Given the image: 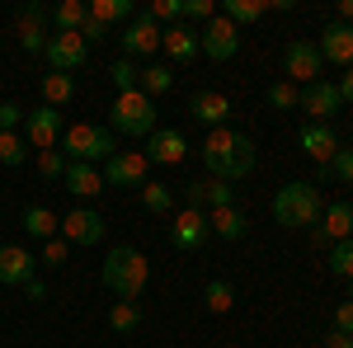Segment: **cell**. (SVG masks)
I'll return each mask as SVG.
<instances>
[{"instance_id":"cell-40","label":"cell","mask_w":353,"mask_h":348,"mask_svg":"<svg viewBox=\"0 0 353 348\" xmlns=\"http://www.w3.org/2000/svg\"><path fill=\"white\" fill-rule=\"evenodd\" d=\"M109 76H113V90L118 94H132L137 90V66H132V57H118L109 66Z\"/></svg>"},{"instance_id":"cell-33","label":"cell","mask_w":353,"mask_h":348,"mask_svg":"<svg viewBox=\"0 0 353 348\" xmlns=\"http://www.w3.org/2000/svg\"><path fill=\"white\" fill-rule=\"evenodd\" d=\"M264 0H226V10H221V19H231V24H254V19H264Z\"/></svg>"},{"instance_id":"cell-18","label":"cell","mask_w":353,"mask_h":348,"mask_svg":"<svg viewBox=\"0 0 353 348\" xmlns=\"http://www.w3.org/2000/svg\"><path fill=\"white\" fill-rule=\"evenodd\" d=\"M189 113L198 118V123H208V132H212V127H226V123H231L236 108H231V99H226L221 90H198V94L189 99Z\"/></svg>"},{"instance_id":"cell-25","label":"cell","mask_w":353,"mask_h":348,"mask_svg":"<svg viewBox=\"0 0 353 348\" xmlns=\"http://www.w3.org/2000/svg\"><path fill=\"white\" fill-rule=\"evenodd\" d=\"M208 226H212V236H217V240H245L250 216H245L241 207H217V212H208Z\"/></svg>"},{"instance_id":"cell-9","label":"cell","mask_w":353,"mask_h":348,"mask_svg":"<svg viewBox=\"0 0 353 348\" xmlns=\"http://www.w3.org/2000/svg\"><path fill=\"white\" fill-rule=\"evenodd\" d=\"M61 108H48L38 104L33 113H24V141L28 146H38V151H57L61 146Z\"/></svg>"},{"instance_id":"cell-5","label":"cell","mask_w":353,"mask_h":348,"mask_svg":"<svg viewBox=\"0 0 353 348\" xmlns=\"http://www.w3.org/2000/svg\"><path fill=\"white\" fill-rule=\"evenodd\" d=\"M113 132L151 136L156 132V99H146L141 90H132V94H113Z\"/></svg>"},{"instance_id":"cell-11","label":"cell","mask_w":353,"mask_h":348,"mask_svg":"<svg viewBox=\"0 0 353 348\" xmlns=\"http://www.w3.org/2000/svg\"><path fill=\"white\" fill-rule=\"evenodd\" d=\"M198 52H208L212 61H231V57L241 52V28L231 24V19H212V24L198 33Z\"/></svg>"},{"instance_id":"cell-1","label":"cell","mask_w":353,"mask_h":348,"mask_svg":"<svg viewBox=\"0 0 353 348\" xmlns=\"http://www.w3.org/2000/svg\"><path fill=\"white\" fill-rule=\"evenodd\" d=\"M203 165L212 170V179L236 184L254 170V141L245 132H231V127H212L203 136Z\"/></svg>"},{"instance_id":"cell-26","label":"cell","mask_w":353,"mask_h":348,"mask_svg":"<svg viewBox=\"0 0 353 348\" xmlns=\"http://www.w3.org/2000/svg\"><path fill=\"white\" fill-rule=\"evenodd\" d=\"M161 48L174 61H193L198 57V33H193L189 24H170V28H161Z\"/></svg>"},{"instance_id":"cell-21","label":"cell","mask_w":353,"mask_h":348,"mask_svg":"<svg viewBox=\"0 0 353 348\" xmlns=\"http://www.w3.org/2000/svg\"><path fill=\"white\" fill-rule=\"evenodd\" d=\"M184 207H198V212H203V207H212V212H217V207H236V188L221 184V179L189 184L184 188Z\"/></svg>"},{"instance_id":"cell-37","label":"cell","mask_w":353,"mask_h":348,"mask_svg":"<svg viewBox=\"0 0 353 348\" xmlns=\"http://www.w3.org/2000/svg\"><path fill=\"white\" fill-rule=\"evenodd\" d=\"M269 104L278 108V113H288V108H301V90L292 81H273L269 85Z\"/></svg>"},{"instance_id":"cell-51","label":"cell","mask_w":353,"mask_h":348,"mask_svg":"<svg viewBox=\"0 0 353 348\" xmlns=\"http://www.w3.org/2000/svg\"><path fill=\"white\" fill-rule=\"evenodd\" d=\"M344 287H349V301H353V278H349V283H344Z\"/></svg>"},{"instance_id":"cell-35","label":"cell","mask_w":353,"mask_h":348,"mask_svg":"<svg viewBox=\"0 0 353 348\" xmlns=\"http://www.w3.org/2000/svg\"><path fill=\"white\" fill-rule=\"evenodd\" d=\"M146 19L156 28H170V24H184V0H151Z\"/></svg>"},{"instance_id":"cell-41","label":"cell","mask_w":353,"mask_h":348,"mask_svg":"<svg viewBox=\"0 0 353 348\" xmlns=\"http://www.w3.org/2000/svg\"><path fill=\"white\" fill-rule=\"evenodd\" d=\"M66 156L61 151H38V174L48 179V184H61V174H66Z\"/></svg>"},{"instance_id":"cell-32","label":"cell","mask_w":353,"mask_h":348,"mask_svg":"<svg viewBox=\"0 0 353 348\" xmlns=\"http://www.w3.org/2000/svg\"><path fill=\"white\" fill-rule=\"evenodd\" d=\"M137 325H141V306H137V301H113L109 306V329L113 334H132Z\"/></svg>"},{"instance_id":"cell-43","label":"cell","mask_w":353,"mask_h":348,"mask_svg":"<svg viewBox=\"0 0 353 348\" xmlns=\"http://www.w3.org/2000/svg\"><path fill=\"white\" fill-rule=\"evenodd\" d=\"M66 254H71V245L61 240V236H57V240H43V264H66Z\"/></svg>"},{"instance_id":"cell-14","label":"cell","mask_w":353,"mask_h":348,"mask_svg":"<svg viewBox=\"0 0 353 348\" xmlns=\"http://www.w3.org/2000/svg\"><path fill=\"white\" fill-rule=\"evenodd\" d=\"M48 19H52V14H48L43 5H24V10H19V24H14V28H19V48H24L28 57L48 52V43H52Z\"/></svg>"},{"instance_id":"cell-46","label":"cell","mask_w":353,"mask_h":348,"mask_svg":"<svg viewBox=\"0 0 353 348\" xmlns=\"http://www.w3.org/2000/svg\"><path fill=\"white\" fill-rule=\"evenodd\" d=\"M81 38H85V43H99V38H109V28L99 24V19H85V24H81Z\"/></svg>"},{"instance_id":"cell-30","label":"cell","mask_w":353,"mask_h":348,"mask_svg":"<svg viewBox=\"0 0 353 348\" xmlns=\"http://www.w3.org/2000/svg\"><path fill=\"white\" fill-rule=\"evenodd\" d=\"M90 19H99L104 28L132 19V0H90Z\"/></svg>"},{"instance_id":"cell-13","label":"cell","mask_w":353,"mask_h":348,"mask_svg":"<svg viewBox=\"0 0 353 348\" xmlns=\"http://www.w3.org/2000/svg\"><path fill=\"white\" fill-rule=\"evenodd\" d=\"M48 66L61 71V76H71V71H81L85 57H90V43H85L81 33H52V43H48Z\"/></svg>"},{"instance_id":"cell-8","label":"cell","mask_w":353,"mask_h":348,"mask_svg":"<svg viewBox=\"0 0 353 348\" xmlns=\"http://www.w3.org/2000/svg\"><path fill=\"white\" fill-rule=\"evenodd\" d=\"M170 240H174V249H184V254L203 249V245L212 240L208 212H198V207H179V212H174V221H170Z\"/></svg>"},{"instance_id":"cell-6","label":"cell","mask_w":353,"mask_h":348,"mask_svg":"<svg viewBox=\"0 0 353 348\" xmlns=\"http://www.w3.org/2000/svg\"><path fill=\"white\" fill-rule=\"evenodd\" d=\"M283 71H288V81L297 85H316L321 81V71H325V57H321V48H316V43H288V48H283Z\"/></svg>"},{"instance_id":"cell-4","label":"cell","mask_w":353,"mask_h":348,"mask_svg":"<svg viewBox=\"0 0 353 348\" xmlns=\"http://www.w3.org/2000/svg\"><path fill=\"white\" fill-rule=\"evenodd\" d=\"M66 161H85V165H99L113 156V132L99 127V123H71L61 132V146H57Z\"/></svg>"},{"instance_id":"cell-7","label":"cell","mask_w":353,"mask_h":348,"mask_svg":"<svg viewBox=\"0 0 353 348\" xmlns=\"http://www.w3.org/2000/svg\"><path fill=\"white\" fill-rule=\"evenodd\" d=\"M99 174H104V188H141L151 174V161L141 151H113Z\"/></svg>"},{"instance_id":"cell-39","label":"cell","mask_w":353,"mask_h":348,"mask_svg":"<svg viewBox=\"0 0 353 348\" xmlns=\"http://www.w3.org/2000/svg\"><path fill=\"white\" fill-rule=\"evenodd\" d=\"M24 156H28V141L24 136H14V132H0V165H24Z\"/></svg>"},{"instance_id":"cell-2","label":"cell","mask_w":353,"mask_h":348,"mask_svg":"<svg viewBox=\"0 0 353 348\" xmlns=\"http://www.w3.org/2000/svg\"><path fill=\"white\" fill-rule=\"evenodd\" d=\"M99 283H104L118 301H141L146 283H151V264H146V254L132 249V245H113L104 268H99Z\"/></svg>"},{"instance_id":"cell-36","label":"cell","mask_w":353,"mask_h":348,"mask_svg":"<svg viewBox=\"0 0 353 348\" xmlns=\"http://www.w3.org/2000/svg\"><path fill=\"white\" fill-rule=\"evenodd\" d=\"M330 273H334L339 283H349V278H353V240L330 245Z\"/></svg>"},{"instance_id":"cell-17","label":"cell","mask_w":353,"mask_h":348,"mask_svg":"<svg viewBox=\"0 0 353 348\" xmlns=\"http://www.w3.org/2000/svg\"><path fill=\"white\" fill-rule=\"evenodd\" d=\"M118 43H123V52H128V57H151V52H161V28L151 24L146 14H132Z\"/></svg>"},{"instance_id":"cell-45","label":"cell","mask_w":353,"mask_h":348,"mask_svg":"<svg viewBox=\"0 0 353 348\" xmlns=\"http://www.w3.org/2000/svg\"><path fill=\"white\" fill-rule=\"evenodd\" d=\"M24 123V108L19 104H0V132H14Z\"/></svg>"},{"instance_id":"cell-29","label":"cell","mask_w":353,"mask_h":348,"mask_svg":"<svg viewBox=\"0 0 353 348\" xmlns=\"http://www.w3.org/2000/svg\"><path fill=\"white\" fill-rule=\"evenodd\" d=\"M85 19H90V5H81V0H61V5L52 10L57 33H81Z\"/></svg>"},{"instance_id":"cell-10","label":"cell","mask_w":353,"mask_h":348,"mask_svg":"<svg viewBox=\"0 0 353 348\" xmlns=\"http://www.w3.org/2000/svg\"><path fill=\"white\" fill-rule=\"evenodd\" d=\"M38 278V254L28 245H0V283L5 287H28Z\"/></svg>"},{"instance_id":"cell-28","label":"cell","mask_w":353,"mask_h":348,"mask_svg":"<svg viewBox=\"0 0 353 348\" xmlns=\"http://www.w3.org/2000/svg\"><path fill=\"white\" fill-rule=\"evenodd\" d=\"M76 99V76H61V71H52V76H43V104L48 108H61Z\"/></svg>"},{"instance_id":"cell-49","label":"cell","mask_w":353,"mask_h":348,"mask_svg":"<svg viewBox=\"0 0 353 348\" xmlns=\"http://www.w3.org/2000/svg\"><path fill=\"white\" fill-rule=\"evenodd\" d=\"M24 292H28V301H43V296H48V287H43V278H33Z\"/></svg>"},{"instance_id":"cell-27","label":"cell","mask_w":353,"mask_h":348,"mask_svg":"<svg viewBox=\"0 0 353 348\" xmlns=\"http://www.w3.org/2000/svg\"><path fill=\"white\" fill-rule=\"evenodd\" d=\"M137 90H141L146 99H156V94H165V90H174V71L161 66V61H146V66L137 71Z\"/></svg>"},{"instance_id":"cell-23","label":"cell","mask_w":353,"mask_h":348,"mask_svg":"<svg viewBox=\"0 0 353 348\" xmlns=\"http://www.w3.org/2000/svg\"><path fill=\"white\" fill-rule=\"evenodd\" d=\"M321 236L330 245L353 240V203H330L325 212H321Z\"/></svg>"},{"instance_id":"cell-47","label":"cell","mask_w":353,"mask_h":348,"mask_svg":"<svg viewBox=\"0 0 353 348\" xmlns=\"http://www.w3.org/2000/svg\"><path fill=\"white\" fill-rule=\"evenodd\" d=\"M334 85H339V99H344V104H353V66H349V71H344Z\"/></svg>"},{"instance_id":"cell-44","label":"cell","mask_w":353,"mask_h":348,"mask_svg":"<svg viewBox=\"0 0 353 348\" xmlns=\"http://www.w3.org/2000/svg\"><path fill=\"white\" fill-rule=\"evenodd\" d=\"M334 334H353V301L334 306Z\"/></svg>"},{"instance_id":"cell-42","label":"cell","mask_w":353,"mask_h":348,"mask_svg":"<svg viewBox=\"0 0 353 348\" xmlns=\"http://www.w3.org/2000/svg\"><path fill=\"white\" fill-rule=\"evenodd\" d=\"M189 19L212 24V19H217V5H212V0H184V24H189Z\"/></svg>"},{"instance_id":"cell-16","label":"cell","mask_w":353,"mask_h":348,"mask_svg":"<svg viewBox=\"0 0 353 348\" xmlns=\"http://www.w3.org/2000/svg\"><path fill=\"white\" fill-rule=\"evenodd\" d=\"M297 146L311 156V161H321V165H330L334 156H339V132L330 127V123H306L297 132Z\"/></svg>"},{"instance_id":"cell-48","label":"cell","mask_w":353,"mask_h":348,"mask_svg":"<svg viewBox=\"0 0 353 348\" xmlns=\"http://www.w3.org/2000/svg\"><path fill=\"white\" fill-rule=\"evenodd\" d=\"M325 348H353V334H334V329H330V334H325Z\"/></svg>"},{"instance_id":"cell-22","label":"cell","mask_w":353,"mask_h":348,"mask_svg":"<svg viewBox=\"0 0 353 348\" xmlns=\"http://www.w3.org/2000/svg\"><path fill=\"white\" fill-rule=\"evenodd\" d=\"M61 184H66L71 198H94V193H104V174H99V165L71 161V165H66V174H61Z\"/></svg>"},{"instance_id":"cell-50","label":"cell","mask_w":353,"mask_h":348,"mask_svg":"<svg viewBox=\"0 0 353 348\" xmlns=\"http://www.w3.org/2000/svg\"><path fill=\"white\" fill-rule=\"evenodd\" d=\"M339 24H353V0H339Z\"/></svg>"},{"instance_id":"cell-24","label":"cell","mask_w":353,"mask_h":348,"mask_svg":"<svg viewBox=\"0 0 353 348\" xmlns=\"http://www.w3.org/2000/svg\"><path fill=\"white\" fill-rule=\"evenodd\" d=\"M19 221H24V231L33 240H57V236H61V216H57L52 207H43V203H28Z\"/></svg>"},{"instance_id":"cell-12","label":"cell","mask_w":353,"mask_h":348,"mask_svg":"<svg viewBox=\"0 0 353 348\" xmlns=\"http://www.w3.org/2000/svg\"><path fill=\"white\" fill-rule=\"evenodd\" d=\"M61 240L71 245H99L104 240V216L94 212V207H71V212L61 216Z\"/></svg>"},{"instance_id":"cell-15","label":"cell","mask_w":353,"mask_h":348,"mask_svg":"<svg viewBox=\"0 0 353 348\" xmlns=\"http://www.w3.org/2000/svg\"><path fill=\"white\" fill-rule=\"evenodd\" d=\"M339 104H344V99H339V85L325 81V76L301 90V113H311V123H330V118L339 113Z\"/></svg>"},{"instance_id":"cell-38","label":"cell","mask_w":353,"mask_h":348,"mask_svg":"<svg viewBox=\"0 0 353 348\" xmlns=\"http://www.w3.org/2000/svg\"><path fill=\"white\" fill-rule=\"evenodd\" d=\"M321 179H339V184H353V151L339 146V156L330 165H321Z\"/></svg>"},{"instance_id":"cell-20","label":"cell","mask_w":353,"mask_h":348,"mask_svg":"<svg viewBox=\"0 0 353 348\" xmlns=\"http://www.w3.org/2000/svg\"><path fill=\"white\" fill-rule=\"evenodd\" d=\"M316 48H321V57H325V61H334V66H344V71H349V66H353V24L330 19Z\"/></svg>"},{"instance_id":"cell-31","label":"cell","mask_w":353,"mask_h":348,"mask_svg":"<svg viewBox=\"0 0 353 348\" xmlns=\"http://www.w3.org/2000/svg\"><path fill=\"white\" fill-rule=\"evenodd\" d=\"M203 306H208L212 316H226V311L236 306V287H231L226 278H212V283L203 287Z\"/></svg>"},{"instance_id":"cell-3","label":"cell","mask_w":353,"mask_h":348,"mask_svg":"<svg viewBox=\"0 0 353 348\" xmlns=\"http://www.w3.org/2000/svg\"><path fill=\"white\" fill-rule=\"evenodd\" d=\"M321 212H325V203H321V188L316 184H283L278 188V198H273V221L278 226H288V231H301V226H321Z\"/></svg>"},{"instance_id":"cell-19","label":"cell","mask_w":353,"mask_h":348,"mask_svg":"<svg viewBox=\"0 0 353 348\" xmlns=\"http://www.w3.org/2000/svg\"><path fill=\"white\" fill-rule=\"evenodd\" d=\"M184 151H189V141H184V132H174V127H156V132L146 136V161L151 165H179L184 161Z\"/></svg>"},{"instance_id":"cell-34","label":"cell","mask_w":353,"mask_h":348,"mask_svg":"<svg viewBox=\"0 0 353 348\" xmlns=\"http://www.w3.org/2000/svg\"><path fill=\"white\" fill-rule=\"evenodd\" d=\"M141 207L156 212V216L174 212V188H170V184H141Z\"/></svg>"}]
</instances>
